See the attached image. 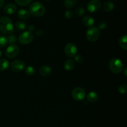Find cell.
Wrapping results in <instances>:
<instances>
[{
    "label": "cell",
    "mask_w": 127,
    "mask_h": 127,
    "mask_svg": "<svg viewBox=\"0 0 127 127\" xmlns=\"http://www.w3.org/2000/svg\"><path fill=\"white\" fill-rule=\"evenodd\" d=\"M0 31L6 35H10L13 32L14 26L9 17L2 16L0 18Z\"/></svg>",
    "instance_id": "obj_1"
},
{
    "label": "cell",
    "mask_w": 127,
    "mask_h": 127,
    "mask_svg": "<svg viewBox=\"0 0 127 127\" xmlns=\"http://www.w3.org/2000/svg\"><path fill=\"white\" fill-rule=\"evenodd\" d=\"M29 12L32 16L41 17L45 13V8L43 4L38 1H35L30 5Z\"/></svg>",
    "instance_id": "obj_2"
},
{
    "label": "cell",
    "mask_w": 127,
    "mask_h": 127,
    "mask_svg": "<svg viewBox=\"0 0 127 127\" xmlns=\"http://www.w3.org/2000/svg\"><path fill=\"white\" fill-rule=\"evenodd\" d=\"M110 70L114 74H119L124 70V63L117 58H112L109 63Z\"/></svg>",
    "instance_id": "obj_3"
},
{
    "label": "cell",
    "mask_w": 127,
    "mask_h": 127,
    "mask_svg": "<svg viewBox=\"0 0 127 127\" xmlns=\"http://www.w3.org/2000/svg\"><path fill=\"white\" fill-rule=\"evenodd\" d=\"M86 38L88 41L91 42H94L99 39L100 36V32L97 27H91L86 32Z\"/></svg>",
    "instance_id": "obj_4"
},
{
    "label": "cell",
    "mask_w": 127,
    "mask_h": 127,
    "mask_svg": "<svg viewBox=\"0 0 127 127\" xmlns=\"http://www.w3.org/2000/svg\"><path fill=\"white\" fill-rule=\"evenodd\" d=\"M33 36L32 32L29 31H25L19 35L18 40L20 43L22 45L30 44L33 41Z\"/></svg>",
    "instance_id": "obj_5"
},
{
    "label": "cell",
    "mask_w": 127,
    "mask_h": 127,
    "mask_svg": "<svg viewBox=\"0 0 127 127\" xmlns=\"http://www.w3.org/2000/svg\"><path fill=\"white\" fill-rule=\"evenodd\" d=\"M19 53V48L17 45H10L5 51V55L9 59H12L17 57Z\"/></svg>",
    "instance_id": "obj_6"
},
{
    "label": "cell",
    "mask_w": 127,
    "mask_h": 127,
    "mask_svg": "<svg viewBox=\"0 0 127 127\" xmlns=\"http://www.w3.org/2000/svg\"><path fill=\"white\" fill-rule=\"evenodd\" d=\"M71 95L74 100H76V101H81L86 97V93L84 89L80 88V87H77L73 89Z\"/></svg>",
    "instance_id": "obj_7"
},
{
    "label": "cell",
    "mask_w": 127,
    "mask_h": 127,
    "mask_svg": "<svg viewBox=\"0 0 127 127\" xmlns=\"http://www.w3.org/2000/svg\"><path fill=\"white\" fill-rule=\"evenodd\" d=\"M64 53L67 57L71 58L74 57L78 53V48L73 43H68L64 47Z\"/></svg>",
    "instance_id": "obj_8"
},
{
    "label": "cell",
    "mask_w": 127,
    "mask_h": 127,
    "mask_svg": "<svg viewBox=\"0 0 127 127\" xmlns=\"http://www.w3.org/2000/svg\"><path fill=\"white\" fill-rule=\"evenodd\" d=\"M100 7H101V2L99 0H91L87 5L88 11L92 13L99 11Z\"/></svg>",
    "instance_id": "obj_9"
},
{
    "label": "cell",
    "mask_w": 127,
    "mask_h": 127,
    "mask_svg": "<svg viewBox=\"0 0 127 127\" xmlns=\"http://www.w3.org/2000/svg\"><path fill=\"white\" fill-rule=\"evenodd\" d=\"M25 68V63L21 60H16L11 64V69L16 73H19Z\"/></svg>",
    "instance_id": "obj_10"
},
{
    "label": "cell",
    "mask_w": 127,
    "mask_h": 127,
    "mask_svg": "<svg viewBox=\"0 0 127 127\" xmlns=\"http://www.w3.org/2000/svg\"><path fill=\"white\" fill-rule=\"evenodd\" d=\"M3 11L7 14H13L17 11V6L12 3H9L4 7Z\"/></svg>",
    "instance_id": "obj_11"
},
{
    "label": "cell",
    "mask_w": 127,
    "mask_h": 127,
    "mask_svg": "<svg viewBox=\"0 0 127 127\" xmlns=\"http://www.w3.org/2000/svg\"><path fill=\"white\" fill-rule=\"evenodd\" d=\"M82 23L86 27H93V26L94 24V19L91 16H86L82 19Z\"/></svg>",
    "instance_id": "obj_12"
},
{
    "label": "cell",
    "mask_w": 127,
    "mask_h": 127,
    "mask_svg": "<svg viewBox=\"0 0 127 127\" xmlns=\"http://www.w3.org/2000/svg\"><path fill=\"white\" fill-rule=\"evenodd\" d=\"M52 73V68L48 66H43L39 69V74L42 76L48 77Z\"/></svg>",
    "instance_id": "obj_13"
},
{
    "label": "cell",
    "mask_w": 127,
    "mask_h": 127,
    "mask_svg": "<svg viewBox=\"0 0 127 127\" xmlns=\"http://www.w3.org/2000/svg\"><path fill=\"white\" fill-rule=\"evenodd\" d=\"M17 17L22 20H26L31 17V14L25 9H21L17 12Z\"/></svg>",
    "instance_id": "obj_14"
},
{
    "label": "cell",
    "mask_w": 127,
    "mask_h": 127,
    "mask_svg": "<svg viewBox=\"0 0 127 127\" xmlns=\"http://www.w3.org/2000/svg\"><path fill=\"white\" fill-rule=\"evenodd\" d=\"M115 7V5L112 1H107L102 4V9L105 12H111L113 11Z\"/></svg>",
    "instance_id": "obj_15"
},
{
    "label": "cell",
    "mask_w": 127,
    "mask_h": 127,
    "mask_svg": "<svg viewBox=\"0 0 127 127\" xmlns=\"http://www.w3.org/2000/svg\"><path fill=\"white\" fill-rule=\"evenodd\" d=\"M75 66V63L71 59L67 60L64 64V68L66 71H71Z\"/></svg>",
    "instance_id": "obj_16"
},
{
    "label": "cell",
    "mask_w": 127,
    "mask_h": 127,
    "mask_svg": "<svg viewBox=\"0 0 127 127\" xmlns=\"http://www.w3.org/2000/svg\"><path fill=\"white\" fill-rule=\"evenodd\" d=\"M87 99L90 102H95L98 99V95L95 92H89L87 95Z\"/></svg>",
    "instance_id": "obj_17"
},
{
    "label": "cell",
    "mask_w": 127,
    "mask_h": 127,
    "mask_svg": "<svg viewBox=\"0 0 127 127\" xmlns=\"http://www.w3.org/2000/svg\"><path fill=\"white\" fill-rule=\"evenodd\" d=\"M119 45L122 49L127 50V36L126 35L122 36L119 40Z\"/></svg>",
    "instance_id": "obj_18"
},
{
    "label": "cell",
    "mask_w": 127,
    "mask_h": 127,
    "mask_svg": "<svg viewBox=\"0 0 127 127\" xmlns=\"http://www.w3.org/2000/svg\"><path fill=\"white\" fill-rule=\"evenodd\" d=\"M9 63L7 60L5 58L0 59V71H5L9 68Z\"/></svg>",
    "instance_id": "obj_19"
},
{
    "label": "cell",
    "mask_w": 127,
    "mask_h": 127,
    "mask_svg": "<svg viewBox=\"0 0 127 127\" xmlns=\"http://www.w3.org/2000/svg\"><path fill=\"white\" fill-rule=\"evenodd\" d=\"M15 27H16L17 30H18L19 31H22L26 29V28H27V25L23 21H17L15 24Z\"/></svg>",
    "instance_id": "obj_20"
},
{
    "label": "cell",
    "mask_w": 127,
    "mask_h": 127,
    "mask_svg": "<svg viewBox=\"0 0 127 127\" xmlns=\"http://www.w3.org/2000/svg\"><path fill=\"white\" fill-rule=\"evenodd\" d=\"M77 2H78V0H64V6L66 8L70 9L74 7L76 4Z\"/></svg>",
    "instance_id": "obj_21"
},
{
    "label": "cell",
    "mask_w": 127,
    "mask_h": 127,
    "mask_svg": "<svg viewBox=\"0 0 127 127\" xmlns=\"http://www.w3.org/2000/svg\"><path fill=\"white\" fill-rule=\"evenodd\" d=\"M8 44L7 38L3 35H0V48H3Z\"/></svg>",
    "instance_id": "obj_22"
},
{
    "label": "cell",
    "mask_w": 127,
    "mask_h": 127,
    "mask_svg": "<svg viewBox=\"0 0 127 127\" xmlns=\"http://www.w3.org/2000/svg\"><path fill=\"white\" fill-rule=\"evenodd\" d=\"M74 13H75L76 16H77V17H81L85 13V9H84V7H78L75 9Z\"/></svg>",
    "instance_id": "obj_23"
},
{
    "label": "cell",
    "mask_w": 127,
    "mask_h": 127,
    "mask_svg": "<svg viewBox=\"0 0 127 127\" xmlns=\"http://www.w3.org/2000/svg\"><path fill=\"white\" fill-rule=\"evenodd\" d=\"M7 41H8V43L10 45H16L17 42V37L14 35L10 34L8 37H7Z\"/></svg>",
    "instance_id": "obj_24"
},
{
    "label": "cell",
    "mask_w": 127,
    "mask_h": 127,
    "mask_svg": "<svg viewBox=\"0 0 127 127\" xmlns=\"http://www.w3.org/2000/svg\"><path fill=\"white\" fill-rule=\"evenodd\" d=\"M35 69L32 66H28L25 68V73L28 76H33L35 74Z\"/></svg>",
    "instance_id": "obj_25"
},
{
    "label": "cell",
    "mask_w": 127,
    "mask_h": 127,
    "mask_svg": "<svg viewBox=\"0 0 127 127\" xmlns=\"http://www.w3.org/2000/svg\"><path fill=\"white\" fill-rule=\"evenodd\" d=\"M16 3L21 6H26L29 4L32 0H15Z\"/></svg>",
    "instance_id": "obj_26"
},
{
    "label": "cell",
    "mask_w": 127,
    "mask_h": 127,
    "mask_svg": "<svg viewBox=\"0 0 127 127\" xmlns=\"http://www.w3.org/2000/svg\"><path fill=\"white\" fill-rule=\"evenodd\" d=\"M119 92L121 94H125L127 93V84H122L118 88Z\"/></svg>",
    "instance_id": "obj_27"
},
{
    "label": "cell",
    "mask_w": 127,
    "mask_h": 127,
    "mask_svg": "<svg viewBox=\"0 0 127 127\" xmlns=\"http://www.w3.org/2000/svg\"><path fill=\"white\" fill-rule=\"evenodd\" d=\"M65 17L68 19H71L73 17V12L71 10H67L64 13Z\"/></svg>",
    "instance_id": "obj_28"
},
{
    "label": "cell",
    "mask_w": 127,
    "mask_h": 127,
    "mask_svg": "<svg viewBox=\"0 0 127 127\" xmlns=\"http://www.w3.org/2000/svg\"><path fill=\"white\" fill-rule=\"evenodd\" d=\"M74 60L78 63H81L83 62V57L81 55H76L74 56Z\"/></svg>",
    "instance_id": "obj_29"
},
{
    "label": "cell",
    "mask_w": 127,
    "mask_h": 127,
    "mask_svg": "<svg viewBox=\"0 0 127 127\" xmlns=\"http://www.w3.org/2000/svg\"><path fill=\"white\" fill-rule=\"evenodd\" d=\"M107 27V24L106 22H105L104 21H102L98 25V29L100 31V30H104Z\"/></svg>",
    "instance_id": "obj_30"
},
{
    "label": "cell",
    "mask_w": 127,
    "mask_h": 127,
    "mask_svg": "<svg viewBox=\"0 0 127 127\" xmlns=\"http://www.w3.org/2000/svg\"><path fill=\"white\" fill-rule=\"evenodd\" d=\"M28 29H29V31H29V32H32V31H33L35 30V26H33V25H30L29 26V27H28Z\"/></svg>",
    "instance_id": "obj_31"
},
{
    "label": "cell",
    "mask_w": 127,
    "mask_h": 127,
    "mask_svg": "<svg viewBox=\"0 0 127 127\" xmlns=\"http://www.w3.org/2000/svg\"><path fill=\"white\" fill-rule=\"evenodd\" d=\"M43 31H42V29L38 30V31H37V32H36V35H38V36L42 35L43 34Z\"/></svg>",
    "instance_id": "obj_32"
},
{
    "label": "cell",
    "mask_w": 127,
    "mask_h": 127,
    "mask_svg": "<svg viewBox=\"0 0 127 127\" xmlns=\"http://www.w3.org/2000/svg\"><path fill=\"white\" fill-rule=\"evenodd\" d=\"M4 3H5L4 0H0V9H1V7H3V6L4 5Z\"/></svg>",
    "instance_id": "obj_33"
},
{
    "label": "cell",
    "mask_w": 127,
    "mask_h": 127,
    "mask_svg": "<svg viewBox=\"0 0 127 127\" xmlns=\"http://www.w3.org/2000/svg\"><path fill=\"white\" fill-rule=\"evenodd\" d=\"M125 76H127V68H125Z\"/></svg>",
    "instance_id": "obj_34"
},
{
    "label": "cell",
    "mask_w": 127,
    "mask_h": 127,
    "mask_svg": "<svg viewBox=\"0 0 127 127\" xmlns=\"http://www.w3.org/2000/svg\"><path fill=\"white\" fill-rule=\"evenodd\" d=\"M1 55H2V52H1V51L0 50V58H1Z\"/></svg>",
    "instance_id": "obj_35"
},
{
    "label": "cell",
    "mask_w": 127,
    "mask_h": 127,
    "mask_svg": "<svg viewBox=\"0 0 127 127\" xmlns=\"http://www.w3.org/2000/svg\"><path fill=\"white\" fill-rule=\"evenodd\" d=\"M45 1H50V0H45Z\"/></svg>",
    "instance_id": "obj_36"
},
{
    "label": "cell",
    "mask_w": 127,
    "mask_h": 127,
    "mask_svg": "<svg viewBox=\"0 0 127 127\" xmlns=\"http://www.w3.org/2000/svg\"><path fill=\"white\" fill-rule=\"evenodd\" d=\"M116 1H117V0H116Z\"/></svg>",
    "instance_id": "obj_37"
}]
</instances>
